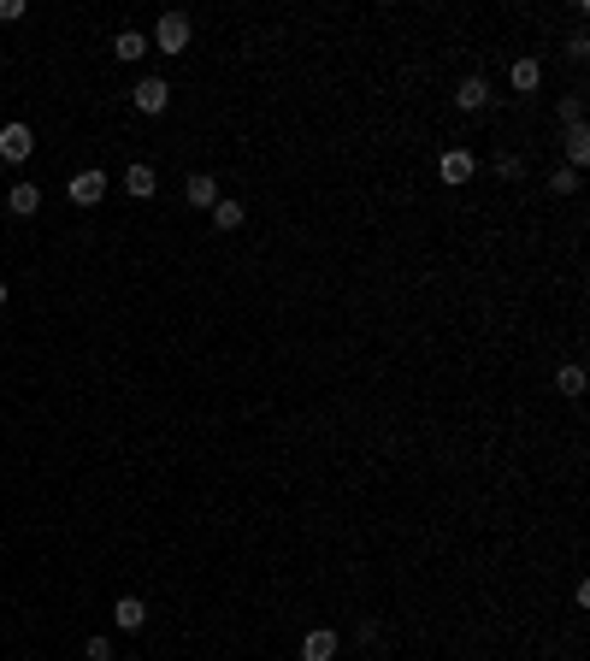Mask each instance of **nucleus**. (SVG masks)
Segmentation results:
<instances>
[{
  "label": "nucleus",
  "mask_w": 590,
  "mask_h": 661,
  "mask_svg": "<svg viewBox=\"0 0 590 661\" xmlns=\"http://www.w3.org/2000/svg\"><path fill=\"white\" fill-rule=\"evenodd\" d=\"M83 656H89V661H113V644H107V638H89Z\"/></svg>",
  "instance_id": "nucleus-18"
},
{
  "label": "nucleus",
  "mask_w": 590,
  "mask_h": 661,
  "mask_svg": "<svg viewBox=\"0 0 590 661\" xmlns=\"http://www.w3.org/2000/svg\"><path fill=\"white\" fill-rule=\"evenodd\" d=\"M561 118H567V125H585V107H578V95L561 100Z\"/></svg>",
  "instance_id": "nucleus-19"
},
{
  "label": "nucleus",
  "mask_w": 590,
  "mask_h": 661,
  "mask_svg": "<svg viewBox=\"0 0 590 661\" xmlns=\"http://www.w3.org/2000/svg\"><path fill=\"white\" fill-rule=\"evenodd\" d=\"M183 196H189V207H207V213H213V201H219V178H207V171H195V178L183 183Z\"/></svg>",
  "instance_id": "nucleus-8"
},
{
  "label": "nucleus",
  "mask_w": 590,
  "mask_h": 661,
  "mask_svg": "<svg viewBox=\"0 0 590 661\" xmlns=\"http://www.w3.org/2000/svg\"><path fill=\"white\" fill-rule=\"evenodd\" d=\"M113 620L125 626V632H142V620H148V608H142V596H118L113 603Z\"/></svg>",
  "instance_id": "nucleus-10"
},
{
  "label": "nucleus",
  "mask_w": 590,
  "mask_h": 661,
  "mask_svg": "<svg viewBox=\"0 0 590 661\" xmlns=\"http://www.w3.org/2000/svg\"><path fill=\"white\" fill-rule=\"evenodd\" d=\"M496 171H502V178H520L525 160H520V154H502V160H496Z\"/></svg>",
  "instance_id": "nucleus-20"
},
{
  "label": "nucleus",
  "mask_w": 590,
  "mask_h": 661,
  "mask_svg": "<svg viewBox=\"0 0 590 661\" xmlns=\"http://www.w3.org/2000/svg\"><path fill=\"white\" fill-rule=\"evenodd\" d=\"M13 18H24V0H0V24H13Z\"/></svg>",
  "instance_id": "nucleus-22"
},
{
  "label": "nucleus",
  "mask_w": 590,
  "mask_h": 661,
  "mask_svg": "<svg viewBox=\"0 0 590 661\" xmlns=\"http://www.w3.org/2000/svg\"><path fill=\"white\" fill-rule=\"evenodd\" d=\"M585 54H590V36H585V30H578L573 42H567V59H585Z\"/></svg>",
  "instance_id": "nucleus-21"
},
{
  "label": "nucleus",
  "mask_w": 590,
  "mask_h": 661,
  "mask_svg": "<svg viewBox=\"0 0 590 661\" xmlns=\"http://www.w3.org/2000/svg\"><path fill=\"white\" fill-rule=\"evenodd\" d=\"M567 160H573V171L590 166V130L585 125H567Z\"/></svg>",
  "instance_id": "nucleus-12"
},
{
  "label": "nucleus",
  "mask_w": 590,
  "mask_h": 661,
  "mask_svg": "<svg viewBox=\"0 0 590 661\" xmlns=\"http://www.w3.org/2000/svg\"><path fill=\"white\" fill-rule=\"evenodd\" d=\"M473 171H478V160L466 154V148H449V154L437 160V178H443V183H466Z\"/></svg>",
  "instance_id": "nucleus-6"
},
{
  "label": "nucleus",
  "mask_w": 590,
  "mask_h": 661,
  "mask_svg": "<svg viewBox=\"0 0 590 661\" xmlns=\"http://www.w3.org/2000/svg\"><path fill=\"white\" fill-rule=\"evenodd\" d=\"M154 48H160V54H183V48H189V18H183V13H160Z\"/></svg>",
  "instance_id": "nucleus-2"
},
{
  "label": "nucleus",
  "mask_w": 590,
  "mask_h": 661,
  "mask_svg": "<svg viewBox=\"0 0 590 661\" xmlns=\"http://www.w3.org/2000/svg\"><path fill=\"white\" fill-rule=\"evenodd\" d=\"M455 107H461V113H478V107H490V83H484V77H466V83L455 89Z\"/></svg>",
  "instance_id": "nucleus-7"
},
{
  "label": "nucleus",
  "mask_w": 590,
  "mask_h": 661,
  "mask_svg": "<svg viewBox=\"0 0 590 661\" xmlns=\"http://www.w3.org/2000/svg\"><path fill=\"white\" fill-rule=\"evenodd\" d=\"M125 189H130L136 201H148V196H154V166H130V171H125Z\"/></svg>",
  "instance_id": "nucleus-14"
},
{
  "label": "nucleus",
  "mask_w": 590,
  "mask_h": 661,
  "mask_svg": "<svg viewBox=\"0 0 590 661\" xmlns=\"http://www.w3.org/2000/svg\"><path fill=\"white\" fill-rule=\"evenodd\" d=\"M65 196L77 201V207H95V201L107 196V171H95V166H89V171H77V178H71V189H65Z\"/></svg>",
  "instance_id": "nucleus-4"
},
{
  "label": "nucleus",
  "mask_w": 590,
  "mask_h": 661,
  "mask_svg": "<svg viewBox=\"0 0 590 661\" xmlns=\"http://www.w3.org/2000/svg\"><path fill=\"white\" fill-rule=\"evenodd\" d=\"M30 154H36V130H30V125H6V130H0V160H13V166H18V160H30Z\"/></svg>",
  "instance_id": "nucleus-3"
},
{
  "label": "nucleus",
  "mask_w": 590,
  "mask_h": 661,
  "mask_svg": "<svg viewBox=\"0 0 590 661\" xmlns=\"http://www.w3.org/2000/svg\"><path fill=\"white\" fill-rule=\"evenodd\" d=\"M130 107H136V113H148V118H160L171 107V83L166 77H142L136 89H130Z\"/></svg>",
  "instance_id": "nucleus-1"
},
{
  "label": "nucleus",
  "mask_w": 590,
  "mask_h": 661,
  "mask_svg": "<svg viewBox=\"0 0 590 661\" xmlns=\"http://www.w3.org/2000/svg\"><path fill=\"white\" fill-rule=\"evenodd\" d=\"M6 207H13L18 219H30V213L42 207V189H36V183H13V189H6Z\"/></svg>",
  "instance_id": "nucleus-9"
},
{
  "label": "nucleus",
  "mask_w": 590,
  "mask_h": 661,
  "mask_svg": "<svg viewBox=\"0 0 590 661\" xmlns=\"http://www.w3.org/2000/svg\"><path fill=\"white\" fill-rule=\"evenodd\" d=\"M113 54L130 65V59H142V54H148V36H142V30H118V36H113Z\"/></svg>",
  "instance_id": "nucleus-11"
},
{
  "label": "nucleus",
  "mask_w": 590,
  "mask_h": 661,
  "mask_svg": "<svg viewBox=\"0 0 590 661\" xmlns=\"http://www.w3.org/2000/svg\"><path fill=\"white\" fill-rule=\"evenodd\" d=\"M6 296H13V290H6V283H0V308H6Z\"/></svg>",
  "instance_id": "nucleus-23"
},
{
  "label": "nucleus",
  "mask_w": 590,
  "mask_h": 661,
  "mask_svg": "<svg viewBox=\"0 0 590 661\" xmlns=\"http://www.w3.org/2000/svg\"><path fill=\"white\" fill-rule=\"evenodd\" d=\"M213 225H219V230H237L242 225V201L219 196V201H213Z\"/></svg>",
  "instance_id": "nucleus-15"
},
{
  "label": "nucleus",
  "mask_w": 590,
  "mask_h": 661,
  "mask_svg": "<svg viewBox=\"0 0 590 661\" xmlns=\"http://www.w3.org/2000/svg\"><path fill=\"white\" fill-rule=\"evenodd\" d=\"M301 661H337V632H331V626H313V632L301 638Z\"/></svg>",
  "instance_id": "nucleus-5"
},
{
  "label": "nucleus",
  "mask_w": 590,
  "mask_h": 661,
  "mask_svg": "<svg viewBox=\"0 0 590 661\" xmlns=\"http://www.w3.org/2000/svg\"><path fill=\"white\" fill-rule=\"evenodd\" d=\"M508 77H514V89H525V95H532V89L543 83V65H537V59H514V71H508Z\"/></svg>",
  "instance_id": "nucleus-13"
},
{
  "label": "nucleus",
  "mask_w": 590,
  "mask_h": 661,
  "mask_svg": "<svg viewBox=\"0 0 590 661\" xmlns=\"http://www.w3.org/2000/svg\"><path fill=\"white\" fill-rule=\"evenodd\" d=\"M555 384H561V396H578V390H585V366H578V361H567L561 372H555Z\"/></svg>",
  "instance_id": "nucleus-16"
},
{
  "label": "nucleus",
  "mask_w": 590,
  "mask_h": 661,
  "mask_svg": "<svg viewBox=\"0 0 590 661\" xmlns=\"http://www.w3.org/2000/svg\"><path fill=\"white\" fill-rule=\"evenodd\" d=\"M549 189H555V196H573V189H578V171H573V166L555 171V178H549Z\"/></svg>",
  "instance_id": "nucleus-17"
}]
</instances>
